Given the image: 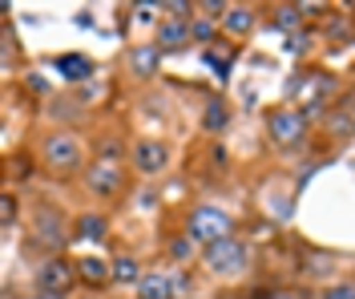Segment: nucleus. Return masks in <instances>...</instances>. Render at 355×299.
<instances>
[{
  "label": "nucleus",
  "instance_id": "11",
  "mask_svg": "<svg viewBox=\"0 0 355 299\" xmlns=\"http://www.w3.org/2000/svg\"><path fill=\"white\" fill-rule=\"evenodd\" d=\"M73 239L77 243H105L110 239V219L105 210H81L73 223Z\"/></svg>",
  "mask_w": 355,
  "mask_h": 299
},
{
  "label": "nucleus",
  "instance_id": "15",
  "mask_svg": "<svg viewBox=\"0 0 355 299\" xmlns=\"http://www.w3.org/2000/svg\"><path fill=\"white\" fill-rule=\"evenodd\" d=\"M230 117H234L230 101H226V97H210V101H206V114H202V130H206V134H222V130L230 126Z\"/></svg>",
  "mask_w": 355,
  "mask_h": 299
},
{
  "label": "nucleus",
  "instance_id": "6",
  "mask_svg": "<svg viewBox=\"0 0 355 299\" xmlns=\"http://www.w3.org/2000/svg\"><path fill=\"white\" fill-rule=\"evenodd\" d=\"M266 134L275 146H299L307 138V114L295 110V105H279L266 114Z\"/></svg>",
  "mask_w": 355,
  "mask_h": 299
},
{
  "label": "nucleus",
  "instance_id": "26",
  "mask_svg": "<svg viewBox=\"0 0 355 299\" xmlns=\"http://www.w3.org/2000/svg\"><path fill=\"white\" fill-rule=\"evenodd\" d=\"M270 299H299V296H295V291H275Z\"/></svg>",
  "mask_w": 355,
  "mask_h": 299
},
{
  "label": "nucleus",
  "instance_id": "18",
  "mask_svg": "<svg viewBox=\"0 0 355 299\" xmlns=\"http://www.w3.org/2000/svg\"><path fill=\"white\" fill-rule=\"evenodd\" d=\"M146 279V271H141V263L133 259V255H125V259H113V283H130V287H137Z\"/></svg>",
  "mask_w": 355,
  "mask_h": 299
},
{
  "label": "nucleus",
  "instance_id": "16",
  "mask_svg": "<svg viewBox=\"0 0 355 299\" xmlns=\"http://www.w3.org/2000/svg\"><path fill=\"white\" fill-rule=\"evenodd\" d=\"M53 69L61 73V81L73 85V81H89V77H93V61H85L81 53H69V57H57V61H53Z\"/></svg>",
  "mask_w": 355,
  "mask_h": 299
},
{
  "label": "nucleus",
  "instance_id": "13",
  "mask_svg": "<svg viewBox=\"0 0 355 299\" xmlns=\"http://www.w3.org/2000/svg\"><path fill=\"white\" fill-rule=\"evenodd\" d=\"M77 279H81L85 287H110L113 283V263L97 259V255H85V259H77Z\"/></svg>",
  "mask_w": 355,
  "mask_h": 299
},
{
  "label": "nucleus",
  "instance_id": "1",
  "mask_svg": "<svg viewBox=\"0 0 355 299\" xmlns=\"http://www.w3.org/2000/svg\"><path fill=\"white\" fill-rule=\"evenodd\" d=\"M186 234L202 243V247H210V243H218V239H230L234 234V214L222 207H210V203H202V207L190 210V219H186Z\"/></svg>",
  "mask_w": 355,
  "mask_h": 299
},
{
  "label": "nucleus",
  "instance_id": "7",
  "mask_svg": "<svg viewBox=\"0 0 355 299\" xmlns=\"http://www.w3.org/2000/svg\"><path fill=\"white\" fill-rule=\"evenodd\" d=\"M130 158L146 178H157V174H166V166H170V146L162 138H137L133 150H130Z\"/></svg>",
  "mask_w": 355,
  "mask_h": 299
},
{
  "label": "nucleus",
  "instance_id": "25",
  "mask_svg": "<svg viewBox=\"0 0 355 299\" xmlns=\"http://www.w3.org/2000/svg\"><path fill=\"white\" fill-rule=\"evenodd\" d=\"M12 219H17V194L8 190L4 194V227H12Z\"/></svg>",
  "mask_w": 355,
  "mask_h": 299
},
{
  "label": "nucleus",
  "instance_id": "22",
  "mask_svg": "<svg viewBox=\"0 0 355 299\" xmlns=\"http://www.w3.org/2000/svg\"><path fill=\"white\" fill-rule=\"evenodd\" d=\"M319 299H355V279H335V283H327L319 291Z\"/></svg>",
  "mask_w": 355,
  "mask_h": 299
},
{
  "label": "nucleus",
  "instance_id": "5",
  "mask_svg": "<svg viewBox=\"0 0 355 299\" xmlns=\"http://www.w3.org/2000/svg\"><path fill=\"white\" fill-rule=\"evenodd\" d=\"M81 279H77V263H69L65 255H49L41 267H37V287H41L44 296H69L73 287H77Z\"/></svg>",
  "mask_w": 355,
  "mask_h": 299
},
{
  "label": "nucleus",
  "instance_id": "23",
  "mask_svg": "<svg viewBox=\"0 0 355 299\" xmlns=\"http://www.w3.org/2000/svg\"><path fill=\"white\" fill-rule=\"evenodd\" d=\"M170 255H174L178 263H190V259H194V239H190V234H178V239H170Z\"/></svg>",
  "mask_w": 355,
  "mask_h": 299
},
{
  "label": "nucleus",
  "instance_id": "12",
  "mask_svg": "<svg viewBox=\"0 0 355 299\" xmlns=\"http://www.w3.org/2000/svg\"><path fill=\"white\" fill-rule=\"evenodd\" d=\"M137 299H178V275L174 271H146L137 283Z\"/></svg>",
  "mask_w": 355,
  "mask_h": 299
},
{
  "label": "nucleus",
  "instance_id": "10",
  "mask_svg": "<svg viewBox=\"0 0 355 299\" xmlns=\"http://www.w3.org/2000/svg\"><path fill=\"white\" fill-rule=\"evenodd\" d=\"M125 65H130V73L137 77V81H154L157 69H162V49L150 41V45H133L130 53H125Z\"/></svg>",
  "mask_w": 355,
  "mask_h": 299
},
{
  "label": "nucleus",
  "instance_id": "24",
  "mask_svg": "<svg viewBox=\"0 0 355 299\" xmlns=\"http://www.w3.org/2000/svg\"><path fill=\"white\" fill-rule=\"evenodd\" d=\"M307 33H295V37H287V53H295V57H299V53H307Z\"/></svg>",
  "mask_w": 355,
  "mask_h": 299
},
{
  "label": "nucleus",
  "instance_id": "20",
  "mask_svg": "<svg viewBox=\"0 0 355 299\" xmlns=\"http://www.w3.org/2000/svg\"><path fill=\"white\" fill-rule=\"evenodd\" d=\"M331 263H335V255L331 251H311L307 255V267H303V271H307L311 279H327V271H331Z\"/></svg>",
  "mask_w": 355,
  "mask_h": 299
},
{
  "label": "nucleus",
  "instance_id": "21",
  "mask_svg": "<svg viewBox=\"0 0 355 299\" xmlns=\"http://www.w3.org/2000/svg\"><path fill=\"white\" fill-rule=\"evenodd\" d=\"M121 154H125V150H121V142H117V138H101V142H97V162L121 166Z\"/></svg>",
  "mask_w": 355,
  "mask_h": 299
},
{
  "label": "nucleus",
  "instance_id": "4",
  "mask_svg": "<svg viewBox=\"0 0 355 299\" xmlns=\"http://www.w3.org/2000/svg\"><path fill=\"white\" fill-rule=\"evenodd\" d=\"M81 142L73 138L69 130H57V134H49L44 138V146H41V158H44V166L53 170V174H73L77 166H81Z\"/></svg>",
  "mask_w": 355,
  "mask_h": 299
},
{
  "label": "nucleus",
  "instance_id": "8",
  "mask_svg": "<svg viewBox=\"0 0 355 299\" xmlns=\"http://www.w3.org/2000/svg\"><path fill=\"white\" fill-rule=\"evenodd\" d=\"M85 190L93 198H117L121 190H125V174H121V166H110V162H97L85 170Z\"/></svg>",
  "mask_w": 355,
  "mask_h": 299
},
{
  "label": "nucleus",
  "instance_id": "14",
  "mask_svg": "<svg viewBox=\"0 0 355 299\" xmlns=\"http://www.w3.org/2000/svg\"><path fill=\"white\" fill-rule=\"evenodd\" d=\"M254 21H259V12H254L250 4H230V8H226V17H222V28H226L230 37H239V41H243V37L254 33Z\"/></svg>",
  "mask_w": 355,
  "mask_h": 299
},
{
  "label": "nucleus",
  "instance_id": "3",
  "mask_svg": "<svg viewBox=\"0 0 355 299\" xmlns=\"http://www.w3.org/2000/svg\"><path fill=\"white\" fill-rule=\"evenodd\" d=\"M33 239L41 243L44 251H53V255H61L69 247V239H73V227L65 223V214L57 207H37L33 210Z\"/></svg>",
  "mask_w": 355,
  "mask_h": 299
},
{
  "label": "nucleus",
  "instance_id": "2",
  "mask_svg": "<svg viewBox=\"0 0 355 299\" xmlns=\"http://www.w3.org/2000/svg\"><path fill=\"white\" fill-rule=\"evenodd\" d=\"M202 263L210 267V275H218V279H239V275L246 271V243L239 239V234L218 239V243L202 247Z\"/></svg>",
  "mask_w": 355,
  "mask_h": 299
},
{
  "label": "nucleus",
  "instance_id": "19",
  "mask_svg": "<svg viewBox=\"0 0 355 299\" xmlns=\"http://www.w3.org/2000/svg\"><path fill=\"white\" fill-rule=\"evenodd\" d=\"M222 28L218 17H190V33H194V41L198 45H210V37Z\"/></svg>",
  "mask_w": 355,
  "mask_h": 299
},
{
  "label": "nucleus",
  "instance_id": "9",
  "mask_svg": "<svg viewBox=\"0 0 355 299\" xmlns=\"http://www.w3.org/2000/svg\"><path fill=\"white\" fill-rule=\"evenodd\" d=\"M194 41V33H190V21L186 17H162L154 28V45L162 53H182V49H190Z\"/></svg>",
  "mask_w": 355,
  "mask_h": 299
},
{
  "label": "nucleus",
  "instance_id": "17",
  "mask_svg": "<svg viewBox=\"0 0 355 299\" xmlns=\"http://www.w3.org/2000/svg\"><path fill=\"white\" fill-rule=\"evenodd\" d=\"M275 28H279V33H287V37H295V33H299V28H303V8H299V4H279V8H275Z\"/></svg>",
  "mask_w": 355,
  "mask_h": 299
}]
</instances>
